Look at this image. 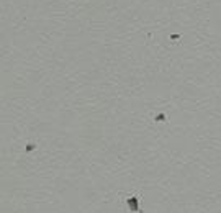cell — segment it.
<instances>
[{
	"instance_id": "1",
	"label": "cell",
	"mask_w": 221,
	"mask_h": 213,
	"mask_svg": "<svg viewBox=\"0 0 221 213\" xmlns=\"http://www.w3.org/2000/svg\"><path fill=\"white\" fill-rule=\"evenodd\" d=\"M154 120H156V121H166L167 118H166V115H164V113H159V115L154 118Z\"/></svg>"
},
{
	"instance_id": "2",
	"label": "cell",
	"mask_w": 221,
	"mask_h": 213,
	"mask_svg": "<svg viewBox=\"0 0 221 213\" xmlns=\"http://www.w3.org/2000/svg\"><path fill=\"white\" fill-rule=\"evenodd\" d=\"M34 148H36V146H34L33 143H29L28 146H26V151H28V153H29V151H33V149H34Z\"/></svg>"
},
{
	"instance_id": "3",
	"label": "cell",
	"mask_w": 221,
	"mask_h": 213,
	"mask_svg": "<svg viewBox=\"0 0 221 213\" xmlns=\"http://www.w3.org/2000/svg\"><path fill=\"white\" fill-rule=\"evenodd\" d=\"M179 38H180V34H170V39H174V41L175 39H179Z\"/></svg>"
}]
</instances>
